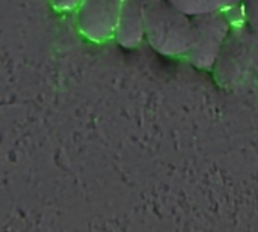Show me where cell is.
I'll return each instance as SVG.
<instances>
[{
	"mask_svg": "<svg viewBox=\"0 0 258 232\" xmlns=\"http://www.w3.org/2000/svg\"><path fill=\"white\" fill-rule=\"evenodd\" d=\"M145 39L160 54L187 56L194 44V20L169 0H147Z\"/></svg>",
	"mask_w": 258,
	"mask_h": 232,
	"instance_id": "6da1fadb",
	"label": "cell"
},
{
	"mask_svg": "<svg viewBox=\"0 0 258 232\" xmlns=\"http://www.w3.org/2000/svg\"><path fill=\"white\" fill-rule=\"evenodd\" d=\"M216 79L233 89L258 91V38L243 23L233 27L215 65Z\"/></svg>",
	"mask_w": 258,
	"mask_h": 232,
	"instance_id": "7a4b0ae2",
	"label": "cell"
},
{
	"mask_svg": "<svg viewBox=\"0 0 258 232\" xmlns=\"http://www.w3.org/2000/svg\"><path fill=\"white\" fill-rule=\"evenodd\" d=\"M192 20L194 44L187 57L192 65L201 69L215 68L224 44L233 29L227 11L195 15Z\"/></svg>",
	"mask_w": 258,
	"mask_h": 232,
	"instance_id": "3957f363",
	"label": "cell"
},
{
	"mask_svg": "<svg viewBox=\"0 0 258 232\" xmlns=\"http://www.w3.org/2000/svg\"><path fill=\"white\" fill-rule=\"evenodd\" d=\"M124 0H83L79 12V29L92 41L115 36Z\"/></svg>",
	"mask_w": 258,
	"mask_h": 232,
	"instance_id": "277c9868",
	"label": "cell"
},
{
	"mask_svg": "<svg viewBox=\"0 0 258 232\" xmlns=\"http://www.w3.org/2000/svg\"><path fill=\"white\" fill-rule=\"evenodd\" d=\"M145 3L147 0H124L115 38L124 47H136L145 38Z\"/></svg>",
	"mask_w": 258,
	"mask_h": 232,
	"instance_id": "5b68a950",
	"label": "cell"
},
{
	"mask_svg": "<svg viewBox=\"0 0 258 232\" xmlns=\"http://www.w3.org/2000/svg\"><path fill=\"white\" fill-rule=\"evenodd\" d=\"M184 14L195 17L212 12H222L240 6L242 0H169Z\"/></svg>",
	"mask_w": 258,
	"mask_h": 232,
	"instance_id": "8992f818",
	"label": "cell"
},
{
	"mask_svg": "<svg viewBox=\"0 0 258 232\" xmlns=\"http://www.w3.org/2000/svg\"><path fill=\"white\" fill-rule=\"evenodd\" d=\"M240 11L243 23L258 38V0H242Z\"/></svg>",
	"mask_w": 258,
	"mask_h": 232,
	"instance_id": "52a82bcc",
	"label": "cell"
}]
</instances>
